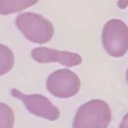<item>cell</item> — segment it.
Instances as JSON below:
<instances>
[{
  "mask_svg": "<svg viewBox=\"0 0 128 128\" xmlns=\"http://www.w3.org/2000/svg\"><path fill=\"white\" fill-rule=\"evenodd\" d=\"M31 56L36 63L40 64H50V63H59L66 68L78 67L82 63V56L78 52H73L68 50H58L51 48L38 46L32 49Z\"/></svg>",
  "mask_w": 128,
  "mask_h": 128,
  "instance_id": "6",
  "label": "cell"
},
{
  "mask_svg": "<svg viewBox=\"0 0 128 128\" xmlns=\"http://www.w3.org/2000/svg\"><path fill=\"white\" fill-rule=\"evenodd\" d=\"M14 113L10 106L0 102V128H13Z\"/></svg>",
  "mask_w": 128,
  "mask_h": 128,
  "instance_id": "9",
  "label": "cell"
},
{
  "mask_svg": "<svg viewBox=\"0 0 128 128\" xmlns=\"http://www.w3.org/2000/svg\"><path fill=\"white\" fill-rule=\"evenodd\" d=\"M10 95H12L13 98H17L18 100L22 101L24 108L32 115L38 116V118H42V119H46V120H50V122H55V120L59 119V116H60L59 109L46 98V96L38 95V94L26 95V94H22L17 88L10 90Z\"/></svg>",
  "mask_w": 128,
  "mask_h": 128,
  "instance_id": "5",
  "label": "cell"
},
{
  "mask_svg": "<svg viewBox=\"0 0 128 128\" xmlns=\"http://www.w3.org/2000/svg\"><path fill=\"white\" fill-rule=\"evenodd\" d=\"M119 128H128V113L123 116V119L119 124Z\"/></svg>",
  "mask_w": 128,
  "mask_h": 128,
  "instance_id": "11",
  "label": "cell"
},
{
  "mask_svg": "<svg viewBox=\"0 0 128 128\" xmlns=\"http://www.w3.org/2000/svg\"><path fill=\"white\" fill-rule=\"evenodd\" d=\"M126 81L128 83V68H127V72H126Z\"/></svg>",
  "mask_w": 128,
  "mask_h": 128,
  "instance_id": "12",
  "label": "cell"
},
{
  "mask_svg": "<svg viewBox=\"0 0 128 128\" xmlns=\"http://www.w3.org/2000/svg\"><path fill=\"white\" fill-rule=\"evenodd\" d=\"M38 0H0V16H9L23 12L24 9L34 6Z\"/></svg>",
  "mask_w": 128,
  "mask_h": 128,
  "instance_id": "7",
  "label": "cell"
},
{
  "mask_svg": "<svg viewBox=\"0 0 128 128\" xmlns=\"http://www.w3.org/2000/svg\"><path fill=\"white\" fill-rule=\"evenodd\" d=\"M14 66V54L8 46L0 44V76L9 73Z\"/></svg>",
  "mask_w": 128,
  "mask_h": 128,
  "instance_id": "8",
  "label": "cell"
},
{
  "mask_svg": "<svg viewBox=\"0 0 128 128\" xmlns=\"http://www.w3.org/2000/svg\"><path fill=\"white\" fill-rule=\"evenodd\" d=\"M112 122V110L109 104L94 99L82 104L76 112L73 128H108Z\"/></svg>",
  "mask_w": 128,
  "mask_h": 128,
  "instance_id": "1",
  "label": "cell"
},
{
  "mask_svg": "<svg viewBox=\"0 0 128 128\" xmlns=\"http://www.w3.org/2000/svg\"><path fill=\"white\" fill-rule=\"evenodd\" d=\"M16 26L31 42L44 45L54 36V26L48 18L37 13H20L16 18Z\"/></svg>",
  "mask_w": 128,
  "mask_h": 128,
  "instance_id": "2",
  "label": "cell"
},
{
  "mask_svg": "<svg viewBox=\"0 0 128 128\" xmlns=\"http://www.w3.org/2000/svg\"><path fill=\"white\" fill-rule=\"evenodd\" d=\"M46 90L59 99H69L76 96L81 88V80L69 68L56 69L46 78Z\"/></svg>",
  "mask_w": 128,
  "mask_h": 128,
  "instance_id": "4",
  "label": "cell"
},
{
  "mask_svg": "<svg viewBox=\"0 0 128 128\" xmlns=\"http://www.w3.org/2000/svg\"><path fill=\"white\" fill-rule=\"evenodd\" d=\"M101 44L108 55L122 58L128 52V26L118 18H112L101 31Z\"/></svg>",
  "mask_w": 128,
  "mask_h": 128,
  "instance_id": "3",
  "label": "cell"
},
{
  "mask_svg": "<svg viewBox=\"0 0 128 128\" xmlns=\"http://www.w3.org/2000/svg\"><path fill=\"white\" fill-rule=\"evenodd\" d=\"M116 6H118L119 9H127L128 8V0H118L116 2Z\"/></svg>",
  "mask_w": 128,
  "mask_h": 128,
  "instance_id": "10",
  "label": "cell"
}]
</instances>
